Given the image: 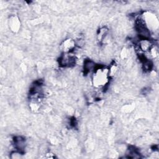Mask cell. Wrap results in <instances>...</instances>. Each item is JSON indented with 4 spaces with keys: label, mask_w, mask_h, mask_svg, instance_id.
Returning <instances> with one entry per match:
<instances>
[{
    "label": "cell",
    "mask_w": 159,
    "mask_h": 159,
    "mask_svg": "<svg viewBox=\"0 0 159 159\" xmlns=\"http://www.w3.org/2000/svg\"><path fill=\"white\" fill-rule=\"evenodd\" d=\"M59 63L62 66H72L75 64V58L71 55L64 54L60 57Z\"/></svg>",
    "instance_id": "1"
},
{
    "label": "cell",
    "mask_w": 159,
    "mask_h": 159,
    "mask_svg": "<svg viewBox=\"0 0 159 159\" xmlns=\"http://www.w3.org/2000/svg\"><path fill=\"white\" fill-rule=\"evenodd\" d=\"M14 140L16 148L18 152H22L25 147V139L20 136H18L16 137Z\"/></svg>",
    "instance_id": "2"
},
{
    "label": "cell",
    "mask_w": 159,
    "mask_h": 159,
    "mask_svg": "<svg viewBox=\"0 0 159 159\" xmlns=\"http://www.w3.org/2000/svg\"><path fill=\"white\" fill-rule=\"evenodd\" d=\"M96 65L95 63L90 60H86L84 63V72L87 74L90 71L96 70Z\"/></svg>",
    "instance_id": "3"
}]
</instances>
